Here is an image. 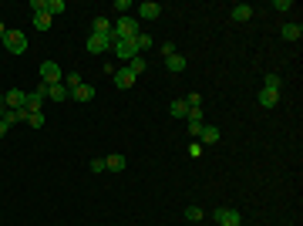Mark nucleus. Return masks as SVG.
Instances as JSON below:
<instances>
[{
    "label": "nucleus",
    "mask_w": 303,
    "mask_h": 226,
    "mask_svg": "<svg viewBox=\"0 0 303 226\" xmlns=\"http://www.w3.org/2000/svg\"><path fill=\"white\" fill-rule=\"evenodd\" d=\"M112 34L118 40L138 37V20H135V17H118V20H112Z\"/></svg>",
    "instance_id": "1"
},
{
    "label": "nucleus",
    "mask_w": 303,
    "mask_h": 226,
    "mask_svg": "<svg viewBox=\"0 0 303 226\" xmlns=\"http://www.w3.org/2000/svg\"><path fill=\"white\" fill-rule=\"evenodd\" d=\"M115 44H118V37H115V34H91L84 48H88V54H104V51H112Z\"/></svg>",
    "instance_id": "2"
},
{
    "label": "nucleus",
    "mask_w": 303,
    "mask_h": 226,
    "mask_svg": "<svg viewBox=\"0 0 303 226\" xmlns=\"http://www.w3.org/2000/svg\"><path fill=\"white\" fill-rule=\"evenodd\" d=\"M64 81V71H61V65H54V61H44L40 65V85H61Z\"/></svg>",
    "instance_id": "3"
},
{
    "label": "nucleus",
    "mask_w": 303,
    "mask_h": 226,
    "mask_svg": "<svg viewBox=\"0 0 303 226\" xmlns=\"http://www.w3.org/2000/svg\"><path fill=\"white\" fill-rule=\"evenodd\" d=\"M4 48H7L10 54H24V51H27V34H24V31H7Z\"/></svg>",
    "instance_id": "4"
},
{
    "label": "nucleus",
    "mask_w": 303,
    "mask_h": 226,
    "mask_svg": "<svg viewBox=\"0 0 303 226\" xmlns=\"http://www.w3.org/2000/svg\"><path fill=\"white\" fill-rule=\"evenodd\" d=\"M212 219H215V226H243V216L236 210H226V206H223V210H215Z\"/></svg>",
    "instance_id": "5"
},
{
    "label": "nucleus",
    "mask_w": 303,
    "mask_h": 226,
    "mask_svg": "<svg viewBox=\"0 0 303 226\" xmlns=\"http://www.w3.org/2000/svg\"><path fill=\"white\" fill-rule=\"evenodd\" d=\"M112 51H115V57H121V61H132V57H138V44H135V37L118 40Z\"/></svg>",
    "instance_id": "6"
},
{
    "label": "nucleus",
    "mask_w": 303,
    "mask_h": 226,
    "mask_svg": "<svg viewBox=\"0 0 303 226\" xmlns=\"http://www.w3.org/2000/svg\"><path fill=\"white\" fill-rule=\"evenodd\" d=\"M48 101V85H40V88H34V91H27V112H40V105Z\"/></svg>",
    "instance_id": "7"
},
{
    "label": "nucleus",
    "mask_w": 303,
    "mask_h": 226,
    "mask_svg": "<svg viewBox=\"0 0 303 226\" xmlns=\"http://www.w3.org/2000/svg\"><path fill=\"white\" fill-rule=\"evenodd\" d=\"M189 135H196L199 138V132H202V125H206V115H202V108H189Z\"/></svg>",
    "instance_id": "8"
},
{
    "label": "nucleus",
    "mask_w": 303,
    "mask_h": 226,
    "mask_svg": "<svg viewBox=\"0 0 303 226\" xmlns=\"http://www.w3.org/2000/svg\"><path fill=\"white\" fill-rule=\"evenodd\" d=\"M4 105H7V108H24L27 105V91H20V88L4 91Z\"/></svg>",
    "instance_id": "9"
},
{
    "label": "nucleus",
    "mask_w": 303,
    "mask_h": 226,
    "mask_svg": "<svg viewBox=\"0 0 303 226\" xmlns=\"http://www.w3.org/2000/svg\"><path fill=\"white\" fill-rule=\"evenodd\" d=\"M159 14H162V7L155 4V0H145V4H138V17H142V20H155Z\"/></svg>",
    "instance_id": "10"
},
{
    "label": "nucleus",
    "mask_w": 303,
    "mask_h": 226,
    "mask_svg": "<svg viewBox=\"0 0 303 226\" xmlns=\"http://www.w3.org/2000/svg\"><path fill=\"white\" fill-rule=\"evenodd\" d=\"M68 98H74V101H91V98H95V88L81 81L78 88H71V95H68Z\"/></svg>",
    "instance_id": "11"
},
{
    "label": "nucleus",
    "mask_w": 303,
    "mask_h": 226,
    "mask_svg": "<svg viewBox=\"0 0 303 226\" xmlns=\"http://www.w3.org/2000/svg\"><path fill=\"white\" fill-rule=\"evenodd\" d=\"M112 78H115V85H118V88H132V85H135V74L128 71V68H118Z\"/></svg>",
    "instance_id": "12"
},
{
    "label": "nucleus",
    "mask_w": 303,
    "mask_h": 226,
    "mask_svg": "<svg viewBox=\"0 0 303 226\" xmlns=\"http://www.w3.org/2000/svg\"><path fill=\"white\" fill-rule=\"evenodd\" d=\"M199 142H202V146H215V142H219V129H215V125H202Z\"/></svg>",
    "instance_id": "13"
},
{
    "label": "nucleus",
    "mask_w": 303,
    "mask_h": 226,
    "mask_svg": "<svg viewBox=\"0 0 303 226\" xmlns=\"http://www.w3.org/2000/svg\"><path fill=\"white\" fill-rule=\"evenodd\" d=\"M165 68H168V71H172V74L185 71V57H182V54H179V51H176V54H172V57H165Z\"/></svg>",
    "instance_id": "14"
},
{
    "label": "nucleus",
    "mask_w": 303,
    "mask_h": 226,
    "mask_svg": "<svg viewBox=\"0 0 303 226\" xmlns=\"http://www.w3.org/2000/svg\"><path fill=\"white\" fill-rule=\"evenodd\" d=\"M276 101H279V91H270V88L259 91V105L263 108H276Z\"/></svg>",
    "instance_id": "15"
},
{
    "label": "nucleus",
    "mask_w": 303,
    "mask_h": 226,
    "mask_svg": "<svg viewBox=\"0 0 303 226\" xmlns=\"http://www.w3.org/2000/svg\"><path fill=\"white\" fill-rule=\"evenodd\" d=\"M125 166H128L125 155H108V159H104V169H108V172H121Z\"/></svg>",
    "instance_id": "16"
},
{
    "label": "nucleus",
    "mask_w": 303,
    "mask_h": 226,
    "mask_svg": "<svg viewBox=\"0 0 303 226\" xmlns=\"http://www.w3.org/2000/svg\"><path fill=\"white\" fill-rule=\"evenodd\" d=\"M279 34H283L287 40H300L303 37V27L300 24H283V27H279Z\"/></svg>",
    "instance_id": "17"
},
{
    "label": "nucleus",
    "mask_w": 303,
    "mask_h": 226,
    "mask_svg": "<svg viewBox=\"0 0 303 226\" xmlns=\"http://www.w3.org/2000/svg\"><path fill=\"white\" fill-rule=\"evenodd\" d=\"M249 17H253V7H249V4H236V7H232V20H249Z\"/></svg>",
    "instance_id": "18"
},
{
    "label": "nucleus",
    "mask_w": 303,
    "mask_h": 226,
    "mask_svg": "<svg viewBox=\"0 0 303 226\" xmlns=\"http://www.w3.org/2000/svg\"><path fill=\"white\" fill-rule=\"evenodd\" d=\"M68 95H71V91L64 88V85H51V88H48V98H51V101H64Z\"/></svg>",
    "instance_id": "19"
},
{
    "label": "nucleus",
    "mask_w": 303,
    "mask_h": 226,
    "mask_svg": "<svg viewBox=\"0 0 303 226\" xmlns=\"http://www.w3.org/2000/svg\"><path fill=\"white\" fill-rule=\"evenodd\" d=\"M48 27H51V14H48V10L34 14V31H48Z\"/></svg>",
    "instance_id": "20"
},
{
    "label": "nucleus",
    "mask_w": 303,
    "mask_h": 226,
    "mask_svg": "<svg viewBox=\"0 0 303 226\" xmlns=\"http://www.w3.org/2000/svg\"><path fill=\"white\" fill-rule=\"evenodd\" d=\"M145 68H148V61H145V57H142V54H138V57H132V61H128V71L135 74V78H138V74H142V71H145Z\"/></svg>",
    "instance_id": "21"
},
{
    "label": "nucleus",
    "mask_w": 303,
    "mask_h": 226,
    "mask_svg": "<svg viewBox=\"0 0 303 226\" xmlns=\"http://www.w3.org/2000/svg\"><path fill=\"white\" fill-rule=\"evenodd\" d=\"M91 27H95L91 34H112V20H108V17H95V24H91Z\"/></svg>",
    "instance_id": "22"
},
{
    "label": "nucleus",
    "mask_w": 303,
    "mask_h": 226,
    "mask_svg": "<svg viewBox=\"0 0 303 226\" xmlns=\"http://www.w3.org/2000/svg\"><path fill=\"white\" fill-rule=\"evenodd\" d=\"M135 44H138V54H142V51H148L152 44H155V37H152V34H145V31H138V37H135Z\"/></svg>",
    "instance_id": "23"
},
{
    "label": "nucleus",
    "mask_w": 303,
    "mask_h": 226,
    "mask_svg": "<svg viewBox=\"0 0 303 226\" xmlns=\"http://www.w3.org/2000/svg\"><path fill=\"white\" fill-rule=\"evenodd\" d=\"M27 125L31 129H44V112H27Z\"/></svg>",
    "instance_id": "24"
},
{
    "label": "nucleus",
    "mask_w": 303,
    "mask_h": 226,
    "mask_svg": "<svg viewBox=\"0 0 303 226\" xmlns=\"http://www.w3.org/2000/svg\"><path fill=\"white\" fill-rule=\"evenodd\" d=\"M168 112L176 115V118H185V115H189V105H185V101H172V105H168Z\"/></svg>",
    "instance_id": "25"
},
{
    "label": "nucleus",
    "mask_w": 303,
    "mask_h": 226,
    "mask_svg": "<svg viewBox=\"0 0 303 226\" xmlns=\"http://www.w3.org/2000/svg\"><path fill=\"white\" fill-rule=\"evenodd\" d=\"M64 10H68V4H64V0H48V14L54 17V14H64Z\"/></svg>",
    "instance_id": "26"
},
{
    "label": "nucleus",
    "mask_w": 303,
    "mask_h": 226,
    "mask_svg": "<svg viewBox=\"0 0 303 226\" xmlns=\"http://www.w3.org/2000/svg\"><path fill=\"white\" fill-rule=\"evenodd\" d=\"M263 88H270V91H279V74H276V71H270V74H266Z\"/></svg>",
    "instance_id": "27"
},
{
    "label": "nucleus",
    "mask_w": 303,
    "mask_h": 226,
    "mask_svg": "<svg viewBox=\"0 0 303 226\" xmlns=\"http://www.w3.org/2000/svg\"><path fill=\"white\" fill-rule=\"evenodd\" d=\"M185 219L199 223V219H202V206H185Z\"/></svg>",
    "instance_id": "28"
},
{
    "label": "nucleus",
    "mask_w": 303,
    "mask_h": 226,
    "mask_svg": "<svg viewBox=\"0 0 303 226\" xmlns=\"http://www.w3.org/2000/svg\"><path fill=\"white\" fill-rule=\"evenodd\" d=\"M189 108H202V95L199 91H189V101H185Z\"/></svg>",
    "instance_id": "29"
},
{
    "label": "nucleus",
    "mask_w": 303,
    "mask_h": 226,
    "mask_svg": "<svg viewBox=\"0 0 303 226\" xmlns=\"http://www.w3.org/2000/svg\"><path fill=\"white\" fill-rule=\"evenodd\" d=\"M31 10H34V14H40V10H48V0H31Z\"/></svg>",
    "instance_id": "30"
},
{
    "label": "nucleus",
    "mask_w": 303,
    "mask_h": 226,
    "mask_svg": "<svg viewBox=\"0 0 303 226\" xmlns=\"http://www.w3.org/2000/svg\"><path fill=\"white\" fill-rule=\"evenodd\" d=\"M176 54V44H168V40H162V57H172Z\"/></svg>",
    "instance_id": "31"
},
{
    "label": "nucleus",
    "mask_w": 303,
    "mask_h": 226,
    "mask_svg": "<svg viewBox=\"0 0 303 226\" xmlns=\"http://www.w3.org/2000/svg\"><path fill=\"white\" fill-rule=\"evenodd\" d=\"M132 7V4H128V0H115V10H118V17H125V10Z\"/></svg>",
    "instance_id": "32"
},
{
    "label": "nucleus",
    "mask_w": 303,
    "mask_h": 226,
    "mask_svg": "<svg viewBox=\"0 0 303 226\" xmlns=\"http://www.w3.org/2000/svg\"><path fill=\"white\" fill-rule=\"evenodd\" d=\"M91 172H104V159H91Z\"/></svg>",
    "instance_id": "33"
},
{
    "label": "nucleus",
    "mask_w": 303,
    "mask_h": 226,
    "mask_svg": "<svg viewBox=\"0 0 303 226\" xmlns=\"http://www.w3.org/2000/svg\"><path fill=\"white\" fill-rule=\"evenodd\" d=\"M189 155H192V159H199V155H202V146H199V142H196V146H189Z\"/></svg>",
    "instance_id": "34"
},
{
    "label": "nucleus",
    "mask_w": 303,
    "mask_h": 226,
    "mask_svg": "<svg viewBox=\"0 0 303 226\" xmlns=\"http://www.w3.org/2000/svg\"><path fill=\"white\" fill-rule=\"evenodd\" d=\"M7 129H10V125H4V121H0V138L7 135Z\"/></svg>",
    "instance_id": "35"
},
{
    "label": "nucleus",
    "mask_w": 303,
    "mask_h": 226,
    "mask_svg": "<svg viewBox=\"0 0 303 226\" xmlns=\"http://www.w3.org/2000/svg\"><path fill=\"white\" fill-rule=\"evenodd\" d=\"M4 37H7V27L0 24V44H4Z\"/></svg>",
    "instance_id": "36"
},
{
    "label": "nucleus",
    "mask_w": 303,
    "mask_h": 226,
    "mask_svg": "<svg viewBox=\"0 0 303 226\" xmlns=\"http://www.w3.org/2000/svg\"><path fill=\"white\" fill-rule=\"evenodd\" d=\"M0 108H4V91H0Z\"/></svg>",
    "instance_id": "37"
}]
</instances>
